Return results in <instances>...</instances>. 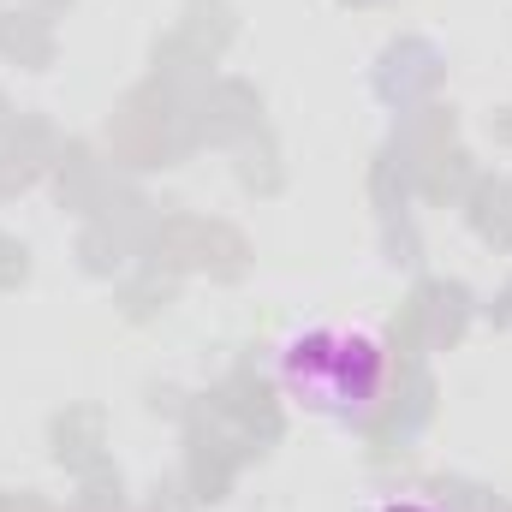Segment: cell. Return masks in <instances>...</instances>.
<instances>
[{
	"label": "cell",
	"mask_w": 512,
	"mask_h": 512,
	"mask_svg": "<svg viewBox=\"0 0 512 512\" xmlns=\"http://www.w3.org/2000/svg\"><path fill=\"white\" fill-rule=\"evenodd\" d=\"M280 387L316 417H334V423L370 417V405L387 387V346L352 322L304 328L280 346Z\"/></svg>",
	"instance_id": "1"
},
{
	"label": "cell",
	"mask_w": 512,
	"mask_h": 512,
	"mask_svg": "<svg viewBox=\"0 0 512 512\" xmlns=\"http://www.w3.org/2000/svg\"><path fill=\"white\" fill-rule=\"evenodd\" d=\"M382 512H429V507H417V501H387Z\"/></svg>",
	"instance_id": "2"
}]
</instances>
